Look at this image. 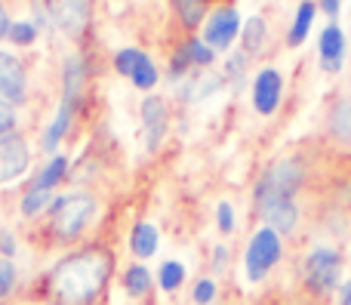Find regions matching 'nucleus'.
I'll return each instance as SVG.
<instances>
[{
  "label": "nucleus",
  "instance_id": "obj_31",
  "mask_svg": "<svg viewBox=\"0 0 351 305\" xmlns=\"http://www.w3.org/2000/svg\"><path fill=\"white\" fill-rule=\"evenodd\" d=\"M0 253H6V256H12V253H16V244H12V238L6 232H0Z\"/></svg>",
  "mask_w": 351,
  "mask_h": 305
},
{
  "label": "nucleus",
  "instance_id": "obj_16",
  "mask_svg": "<svg viewBox=\"0 0 351 305\" xmlns=\"http://www.w3.org/2000/svg\"><path fill=\"white\" fill-rule=\"evenodd\" d=\"M317 6L311 0H302L296 10V19H293V28H290V47H299L305 40V34L311 31V19H315Z\"/></svg>",
  "mask_w": 351,
  "mask_h": 305
},
{
  "label": "nucleus",
  "instance_id": "obj_22",
  "mask_svg": "<svg viewBox=\"0 0 351 305\" xmlns=\"http://www.w3.org/2000/svg\"><path fill=\"white\" fill-rule=\"evenodd\" d=\"M53 201V191H47V188H31L28 195L22 197V213L25 216H34V213H40L47 204Z\"/></svg>",
  "mask_w": 351,
  "mask_h": 305
},
{
  "label": "nucleus",
  "instance_id": "obj_30",
  "mask_svg": "<svg viewBox=\"0 0 351 305\" xmlns=\"http://www.w3.org/2000/svg\"><path fill=\"white\" fill-rule=\"evenodd\" d=\"M12 127H16V111H12V105H6L0 99V136H10Z\"/></svg>",
  "mask_w": 351,
  "mask_h": 305
},
{
  "label": "nucleus",
  "instance_id": "obj_5",
  "mask_svg": "<svg viewBox=\"0 0 351 305\" xmlns=\"http://www.w3.org/2000/svg\"><path fill=\"white\" fill-rule=\"evenodd\" d=\"M280 253H284V247H280V234L271 232V228H259V232L250 238V247H247V278L250 281H262V278L268 275V271L278 265Z\"/></svg>",
  "mask_w": 351,
  "mask_h": 305
},
{
  "label": "nucleus",
  "instance_id": "obj_10",
  "mask_svg": "<svg viewBox=\"0 0 351 305\" xmlns=\"http://www.w3.org/2000/svg\"><path fill=\"white\" fill-rule=\"evenodd\" d=\"M49 10L68 34H80L90 22V0H49Z\"/></svg>",
  "mask_w": 351,
  "mask_h": 305
},
{
  "label": "nucleus",
  "instance_id": "obj_20",
  "mask_svg": "<svg viewBox=\"0 0 351 305\" xmlns=\"http://www.w3.org/2000/svg\"><path fill=\"white\" fill-rule=\"evenodd\" d=\"M173 3H176V10H179L182 22H185L188 28H197V25L204 22V12H206L204 0H173Z\"/></svg>",
  "mask_w": 351,
  "mask_h": 305
},
{
  "label": "nucleus",
  "instance_id": "obj_32",
  "mask_svg": "<svg viewBox=\"0 0 351 305\" xmlns=\"http://www.w3.org/2000/svg\"><path fill=\"white\" fill-rule=\"evenodd\" d=\"M10 19H6V10H3V3H0V37H6L10 34Z\"/></svg>",
  "mask_w": 351,
  "mask_h": 305
},
{
  "label": "nucleus",
  "instance_id": "obj_19",
  "mask_svg": "<svg viewBox=\"0 0 351 305\" xmlns=\"http://www.w3.org/2000/svg\"><path fill=\"white\" fill-rule=\"evenodd\" d=\"M160 290H167V293H173V290L182 287V281H185V265L182 263H164L160 265Z\"/></svg>",
  "mask_w": 351,
  "mask_h": 305
},
{
  "label": "nucleus",
  "instance_id": "obj_17",
  "mask_svg": "<svg viewBox=\"0 0 351 305\" xmlns=\"http://www.w3.org/2000/svg\"><path fill=\"white\" fill-rule=\"evenodd\" d=\"M123 284H127V293L130 296H145L148 287H152V271H148L145 265H130Z\"/></svg>",
  "mask_w": 351,
  "mask_h": 305
},
{
  "label": "nucleus",
  "instance_id": "obj_2",
  "mask_svg": "<svg viewBox=\"0 0 351 305\" xmlns=\"http://www.w3.org/2000/svg\"><path fill=\"white\" fill-rule=\"evenodd\" d=\"M302 179H305V170L299 160L284 158V160H278V164H271L265 173H262L259 182H256V191H253L256 210L262 213V210L271 207V204L293 201V195L299 191Z\"/></svg>",
  "mask_w": 351,
  "mask_h": 305
},
{
  "label": "nucleus",
  "instance_id": "obj_14",
  "mask_svg": "<svg viewBox=\"0 0 351 305\" xmlns=\"http://www.w3.org/2000/svg\"><path fill=\"white\" fill-rule=\"evenodd\" d=\"M259 216L265 219V225L271 228V232L290 234L293 228H296V222H299V207H296V201H280V204L265 207Z\"/></svg>",
  "mask_w": 351,
  "mask_h": 305
},
{
  "label": "nucleus",
  "instance_id": "obj_33",
  "mask_svg": "<svg viewBox=\"0 0 351 305\" xmlns=\"http://www.w3.org/2000/svg\"><path fill=\"white\" fill-rule=\"evenodd\" d=\"M321 6L327 10L330 19H336V12H339V0H321Z\"/></svg>",
  "mask_w": 351,
  "mask_h": 305
},
{
  "label": "nucleus",
  "instance_id": "obj_26",
  "mask_svg": "<svg viewBox=\"0 0 351 305\" xmlns=\"http://www.w3.org/2000/svg\"><path fill=\"white\" fill-rule=\"evenodd\" d=\"M216 219H219V232L222 234H231L234 232V210H231L228 201H222L216 207Z\"/></svg>",
  "mask_w": 351,
  "mask_h": 305
},
{
  "label": "nucleus",
  "instance_id": "obj_6",
  "mask_svg": "<svg viewBox=\"0 0 351 305\" xmlns=\"http://www.w3.org/2000/svg\"><path fill=\"white\" fill-rule=\"evenodd\" d=\"M241 31V16H237L234 6H222L216 10L204 25V43L206 47H216V49H225L231 47V40L237 37Z\"/></svg>",
  "mask_w": 351,
  "mask_h": 305
},
{
  "label": "nucleus",
  "instance_id": "obj_8",
  "mask_svg": "<svg viewBox=\"0 0 351 305\" xmlns=\"http://www.w3.org/2000/svg\"><path fill=\"white\" fill-rule=\"evenodd\" d=\"M0 99L6 105H19L25 99V68L16 56L0 49Z\"/></svg>",
  "mask_w": 351,
  "mask_h": 305
},
{
  "label": "nucleus",
  "instance_id": "obj_7",
  "mask_svg": "<svg viewBox=\"0 0 351 305\" xmlns=\"http://www.w3.org/2000/svg\"><path fill=\"white\" fill-rule=\"evenodd\" d=\"M28 142L22 136H0V182H12L28 170Z\"/></svg>",
  "mask_w": 351,
  "mask_h": 305
},
{
  "label": "nucleus",
  "instance_id": "obj_1",
  "mask_svg": "<svg viewBox=\"0 0 351 305\" xmlns=\"http://www.w3.org/2000/svg\"><path fill=\"white\" fill-rule=\"evenodd\" d=\"M111 259L105 250H80L62 259L49 275V290L59 305H90L105 290Z\"/></svg>",
  "mask_w": 351,
  "mask_h": 305
},
{
  "label": "nucleus",
  "instance_id": "obj_12",
  "mask_svg": "<svg viewBox=\"0 0 351 305\" xmlns=\"http://www.w3.org/2000/svg\"><path fill=\"white\" fill-rule=\"evenodd\" d=\"M327 133L333 142L351 148V93L348 96H339L330 108V117H327Z\"/></svg>",
  "mask_w": 351,
  "mask_h": 305
},
{
  "label": "nucleus",
  "instance_id": "obj_35",
  "mask_svg": "<svg viewBox=\"0 0 351 305\" xmlns=\"http://www.w3.org/2000/svg\"><path fill=\"white\" fill-rule=\"evenodd\" d=\"M225 256H228V253H225V247H216V269L222 271V265H225Z\"/></svg>",
  "mask_w": 351,
  "mask_h": 305
},
{
  "label": "nucleus",
  "instance_id": "obj_24",
  "mask_svg": "<svg viewBox=\"0 0 351 305\" xmlns=\"http://www.w3.org/2000/svg\"><path fill=\"white\" fill-rule=\"evenodd\" d=\"M182 56H185L191 65H210L213 62V49L206 47L204 40H188L185 47H182Z\"/></svg>",
  "mask_w": 351,
  "mask_h": 305
},
{
  "label": "nucleus",
  "instance_id": "obj_25",
  "mask_svg": "<svg viewBox=\"0 0 351 305\" xmlns=\"http://www.w3.org/2000/svg\"><path fill=\"white\" fill-rule=\"evenodd\" d=\"M133 84L139 86V90H152L154 84H158V68L152 65V59H142V65L136 68V74H133Z\"/></svg>",
  "mask_w": 351,
  "mask_h": 305
},
{
  "label": "nucleus",
  "instance_id": "obj_9",
  "mask_svg": "<svg viewBox=\"0 0 351 305\" xmlns=\"http://www.w3.org/2000/svg\"><path fill=\"white\" fill-rule=\"evenodd\" d=\"M280 93H284V80H280L278 68H262L259 77L253 84V105L259 114H271L280 102Z\"/></svg>",
  "mask_w": 351,
  "mask_h": 305
},
{
  "label": "nucleus",
  "instance_id": "obj_18",
  "mask_svg": "<svg viewBox=\"0 0 351 305\" xmlns=\"http://www.w3.org/2000/svg\"><path fill=\"white\" fill-rule=\"evenodd\" d=\"M265 43V22L259 16L243 22V49L247 53H259V47Z\"/></svg>",
  "mask_w": 351,
  "mask_h": 305
},
{
  "label": "nucleus",
  "instance_id": "obj_34",
  "mask_svg": "<svg viewBox=\"0 0 351 305\" xmlns=\"http://www.w3.org/2000/svg\"><path fill=\"white\" fill-rule=\"evenodd\" d=\"M339 302H342V305H351V278H348L346 284H342V296H339Z\"/></svg>",
  "mask_w": 351,
  "mask_h": 305
},
{
  "label": "nucleus",
  "instance_id": "obj_15",
  "mask_svg": "<svg viewBox=\"0 0 351 305\" xmlns=\"http://www.w3.org/2000/svg\"><path fill=\"white\" fill-rule=\"evenodd\" d=\"M130 250L139 259H148L158 253V228L152 222H136L133 234H130Z\"/></svg>",
  "mask_w": 351,
  "mask_h": 305
},
{
  "label": "nucleus",
  "instance_id": "obj_4",
  "mask_svg": "<svg viewBox=\"0 0 351 305\" xmlns=\"http://www.w3.org/2000/svg\"><path fill=\"white\" fill-rule=\"evenodd\" d=\"M342 275V259L333 247H315L305 259V284H308L311 293L327 296L336 290Z\"/></svg>",
  "mask_w": 351,
  "mask_h": 305
},
{
  "label": "nucleus",
  "instance_id": "obj_21",
  "mask_svg": "<svg viewBox=\"0 0 351 305\" xmlns=\"http://www.w3.org/2000/svg\"><path fill=\"white\" fill-rule=\"evenodd\" d=\"M65 167H68V160L65 158H53V164L47 167V170L40 173V176L31 182V188H47V191H53V185L59 182L62 176H65Z\"/></svg>",
  "mask_w": 351,
  "mask_h": 305
},
{
  "label": "nucleus",
  "instance_id": "obj_11",
  "mask_svg": "<svg viewBox=\"0 0 351 305\" xmlns=\"http://www.w3.org/2000/svg\"><path fill=\"white\" fill-rule=\"evenodd\" d=\"M142 127H145V145L158 148L167 133V108L158 96H148L142 102Z\"/></svg>",
  "mask_w": 351,
  "mask_h": 305
},
{
  "label": "nucleus",
  "instance_id": "obj_3",
  "mask_svg": "<svg viewBox=\"0 0 351 305\" xmlns=\"http://www.w3.org/2000/svg\"><path fill=\"white\" fill-rule=\"evenodd\" d=\"M93 213H96V201L90 195H65L56 197L53 210H49V216H53L49 222H53V232L62 241H71L86 228Z\"/></svg>",
  "mask_w": 351,
  "mask_h": 305
},
{
  "label": "nucleus",
  "instance_id": "obj_28",
  "mask_svg": "<svg viewBox=\"0 0 351 305\" xmlns=\"http://www.w3.org/2000/svg\"><path fill=\"white\" fill-rule=\"evenodd\" d=\"M10 37L16 43H31L37 37V31H34V25L31 22H12L10 25Z\"/></svg>",
  "mask_w": 351,
  "mask_h": 305
},
{
  "label": "nucleus",
  "instance_id": "obj_13",
  "mask_svg": "<svg viewBox=\"0 0 351 305\" xmlns=\"http://www.w3.org/2000/svg\"><path fill=\"white\" fill-rule=\"evenodd\" d=\"M342 53H346V37H342V28L336 22H330L327 28L321 31V65L324 71H339L342 65Z\"/></svg>",
  "mask_w": 351,
  "mask_h": 305
},
{
  "label": "nucleus",
  "instance_id": "obj_23",
  "mask_svg": "<svg viewBox=\"0 0 351 305\" xmlns=\"http://www.w3.org/2000/svg\"><path fill=\"white\" fill-rule=\"evenodd\" d=\"M142 59H145V53H139V49H121V53L114 56V68L121 74H127V77H133L136 68L142 65Z\"/></svg>",
  "mask_w": 351,
  "mask_h": 305
},
{
  "label": "nucleus",
  "instance_id": "obj_27",
  "mask_svg": "<svg viewBox=\"0 0 351 305\" xmlns=\"http://www.w3.org/2000/svg\"><path fill=\"white\" fill-rule=\"evenodd\" d=\"M216 300V284L210 281V278H204V281L194 284V302L197 305H210Z\"/></svg>",
  "mask_w": 351,
  "mask_h": 305
},
{
  "label": "nucleus",
  "instance_id": "obj_29",
  "mask_svg": "<svg viewBox=\"0 0 351 305\" xmlns=\"http://www.w3.org/2000/svg\"><path fill=\"white\" fill-rule=\"evenodd\" d=\"M12 284H16V269H12V263H6V259H0V296H6L12 290Z\"/></svg>",
  "mask_w": 351,
  "mask_h": 305
}]
</instances>
